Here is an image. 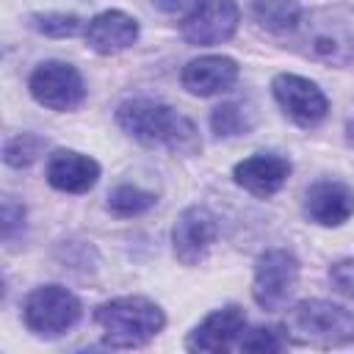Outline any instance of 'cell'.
<instances>
[{
    "instance_id": "obj_1",
    "label": "cell",
    "mask_w": 354,
    "mask_h": 354,
    "mask_svg": "<svg viewBox=\"0 0 354 354\" xmlns=\"http://www.w3.org/2000/svg\"><path fill=\"white\" fill-rule=\"evenodd\" d=\"M119 127L144 147H166L174 155H194L202 149L196 124L166 102L136 97L116 108Z\"/></svg>"
},
{
    "instance_id": "obj_2",
    "label": "cell",
    "mask_w": 354,
    "mask_h": 354,
    "mask_svg": "<svg viewBox=\"0 0 354 354\" xmlns=\"http://www.w3.org/2000/svg\"><path fill=\"white\" fill-rule=\"evenodd\" d=\"M293 41L313 61L354 66V6L332 3L301 14Z\"/></svg>"
},
{
    "instance_id": "obj_3",
    "label": "cell",
    "mask_w": 354,
    "mask_h": 354,
    "mask_svg": "<svg viewBox=\"0 0 354 354\" xmlns=\"http://www.w3.org/2000/svg\"><path fill=\"white\" fill-rule=\"evenodd\" d=\"M94 321L111 348H141L166 326L163 310L147 296L111 299L94 310Z\"/></svg>"
},
{
    "instance_id": "obj_4",
    "label": "cell",
    "mask_w": 354,
    "mask_h": 354,
    "mask_svg": "<svg viewBox=\"0 0 354 354\" xmlns=\"http://www.w3.org/2000/svg\"><path fill=\"white\" fill-rule=\"evenodd\" d=\"M282 332L296 346H313V348L348 346L354 343V313L326 299H304L288 313Z\"/></svg>"
},
{
    "instance_id": "obj_5",
    "label": "cell",
    "mask_w": 354,
    "mask_h": 354,
    "mask_svg": "<svg viewBox=\"0 0 354 354\" xmlns=\"http://www.w3.org/2000/svg\"><path fill=\"white\" fill-rule=\"evenodd\" d=\"M80 315V299L61 285H39L22 301V321L39 337H58L69 332Z\"/></svg>"
},
{
    "instance_id": "obj_6",
    "label": "cell",
    "mask_w": 354,
    "mask_h": 354,
    "mask_svg": "<svg viewBox=\"0 0 354 354\" xmlns=\"http://www.w3.org/2000/svg\"><path fill=\"white\" fill-rule=\"evenodd\" d=\"M299 285V260L288 249H266L254 263L252 296L254 301L274 313L279 310Z\"/></svg>"
},
{
    "instance_id": "obj_7",
    "label": "cell",
    "mask_w": 354,
    "mask_h": 354,
    "mask_svg": "<svg viewBox=\"0 0 354 354\" xmlns=\"http://www.w3.org/2000/svg\"><path fill=\"white\" fill-rule=\"evenodd\" d=\"M30 97L50 111H75L86 100L83 75L66 61H44L28 77Z\"/></svg>"
},
{
    "instance_id": "obj_8",
    "label": "cell",
    "mask_w": 354,
    "mask_h": 354,
    "mask_svg": "<svg viewBox=\"0 0 354 354\" xmlns=\"http://www.w3.org/2000/svg\"><path fill=\"white\" fill-rule=\"evenodd\" d=\"M241 8L235 0H199L183 19L180 30L188 44L213 47L230 41L238 30Z\"/></svg>"
},
{
    "instance_id": "obj_9",
    "label": "cell",
    "mask_w": 354,
    "mask_h": 354,
    "mask_svg": "<svg viewBox=\"0 0 354 354\" xmlns=\"http://www.w3.org/2000/svg\"><path fill=\"white\" fill-rule=\"evenodd\" d=\"M271 94L282 108V113L299 127H315L326 119L329 111L326 94L301 75H290V72L277 75L271 80Z\"/></svg>"
},
{
    "instance_id": "obj_10",
    "label": "cell",
    "mask_w": 354,
    "mask_h": 354,
    "mask_svg": "<svg viewBox=\"0 0 354 354\" xmlns=\"http://www.w3.org/2000/svg\"><path fill=\"white\" fill-rule=\"evenodd\" d=\"M216 235H218V224H216V216L202 207V205H191L185 207L174 227H171V249H174V257L183 263V266H196L205 260V254L210 252V246L216 243Z\"/></svg>"
},
{
    "instance_id": "obj_11",
    "label": "cell",
    "mask_w": 354,
    "mask_h": 354,
    "mask_svg": "<svg viewBox=\"0 0 354 354\" xmlns=\"http://www.w3.org/2000/svg\"><path fill=\"white\" fill-rule=\"evenodd\" d=\"M304 216L321 227H340L354 216V188L340 180H318L304 194Z\"/></svg>"
},
{
    "instance_id": "obj_12",
    "label": "cell",
    "mask_w": 354,
    "mask_h": 354,
    "mask_svg": "<svg viewBox=\"0 0 354 354\" xmlns=\"http://www.w3.org/2000/svg\"><path fill=\"white\" fill-rule=\"evenodd\" d=\"M290 177V160L277 155V152H257L243 158L241 163H235L232 169V180L254 194V196H271L277 194Z\"/></svg>"
},
{
    "instance_id": "obj_13",
    "label": "cell",
    "mask_w": 354,
    "mask_h": 354,
    "mask_svg": "<svg viewBox=\"0 0 354 354\" xmlns=\"http://www.w3.org/2000/svg\"><path fill=\"white\" fill-rule=\"evenodd\" d=\"M100 180V163L75 149H55L47 158V183L64 194H86Z\"/></svg>"
},
{
    "instance_id": "obj_14",
    "label": "cell",
    "mask_w": 354,
    "mask_h": 354,
    "mask_svg": "<svg viewBox=\"0 0 354 354\" xmlns=\"http://www.w3.org/2000/svg\"><path fill=\"white\" fill-rule=\"evenodd\" d=\"M246 315L238 304H227L221 310H213L202 324L194 326L185 346L188 351H224L235 343V337L243 335Z\"/></svg>"
},
{
    "instance_id": "obj_15",
    "label": "cell",
    "mask_w": 354,
    "mask_h": 354,
    "mask_svg": "<svg viewBox=\"0 0 354 354\" xmlns=\"http://www.w3.org/2000/svg\"><path fill=\"white\" fill-rule=\"evenodd\" d=\"M183 88L196 97H210L227 91L238 80V64L230 55H202L183 66L180 72Z\"/></svg>"
},
{
    "instance_id": "obj_16",
    "label": "cell",
    "mask_w": 354,
    "mask_h": 354,
    "mask_svg": "<svg viewBox=\"0 0 354 354\" xmlns=\"http://www.w3.org/2000/svg\"><path fill=\"white\" fill-rule=\"evenodd\" d=\"M138 39V22L124 11H102L86 25V44L100 55H116Z\"/></svg>"
},
{
    "instance_id": "obj_17",
    "label": "cell",
    "mask_w": 354,
    "mask_h": 354,
    "mask_svg": "<svg viewBox=\"0 0 354 354\" xmlns=\"http://www.w3.org/2000/svg\"><path fill=\"white\" fill-rule=\"evenodd\" d=\"M249 8L254 22L271 33H293L301 19L299 0H252Z\"/></svg>"
},
{
    "instance_id": "obj_18",
    "label": "cell",
    "mask_w": 354,
    "mask_h": 354,
    "mask_svg": "<svg viewBox=\"0 0 354 354\" xmlns=\"http://www.w3.org/2000/svg\"><path fill=\"white\" fill-rule=\"evenodd\" d=\"M210 127L218 138H232L243 136L254 127V111L243 102H221L210 113Z\"/></svg>"
},
{
    "instance_id": "obj_19",
    "label": "cell",
    "mask_w": 354,
    "mask_h": 354,
    "mask_svg": "<svg viewBox=\"0 0 354 354\" xmlns=\"http://www.w3.org/2000/svg\"><path fill=\"white\" fill-rule=\"evenodd\" d=\"M158 196L152 191H144L138 185H116L108 196V210L116 213V216H138V213H147L149 207H155Z\"/></svg>"
},
{
    "instance_id": "obj_20",
    "label": "cell",
    "mask_w": 354,
    "mask_h": 354,
    "mask_svg": "<svg viewBox=\"0 0 354 354\" xmlns=\"http://www.w3.org/2000/svg\"><path fill=\"white\" fill-rule=\"evenodd\" d=\"M44 149V138L36 136V133H19L14 138L6 141L3 147V160L14 169H22V166H30Z\"/></svg>"
},
{
    "instance_id": "obj_21",
    "label": "cell",
    "mask_w": 354,
    "mask_h": 354,
    "mask_svg": "<svg viewBox=\"0 0 354 354\" xmlns=\"http://www.w3.org/2000/svg\"><path fill=\"white\" fill-rule=\"evenodd\" d=\"M30 25H33L39 33L53 36V39H69V36L80 33V28H83L80 17H75V14H64V11L33 14V17H30Z\"/></svg>"
},
{
    "instance_id": "obj_22",
    "label": "cell",
    "mask_w": 354,
    "mask_h": 354,
    "mask_svg": "<svg viewBox=\"0 0 354 354\" xmlns=\"http://www.w3.org/2000/svg\"><path fill=\"white\" fill-rule=\"evenodd\" d=\"M25 227V207L14 199V196H3L0 202V232H3V241L8 243L17 230Z\"/></svg>"
},
{
    "instance_id": "obj_23",
    "label": "cell",
    "mask_w": 354,
    "mask_h": 354,
    "mask_svg": "<svg viewBox=\"0 0 354 354\" xmlns=\"http://www.w3.org/2000/svg\"><path fill=\"white\" fill-rule=\"evenodd\" d=\"M241 351H279L282 348V340L277 335V329H252L246 335H241V343H238Z\"/></svg>"
},
{
    "instance_id": "obj_24",
    "label": "cell",
    "mask_w": 354,
    "mask_h": 354,
    "mask_svg": "<svg viewBox=\"0 0 354 354\" xmlns=\"http://www.w3.org/2000/svg\"><path fill=\"white\" fill-rule=\"evenodd\" d=\"M329 279H332V285H335L337 293L354 299V257L335 260L329 266Z\"/></svg>"
},
{
    "instance_id": "obj_25",
    "label": "cell",
    "mask_w": 354,
    "mask_h": 354,
    "mask_svg": "<svg viewBox=\"0 0 354 354\" xmlns=\"http://www.w3.org/2000/svg\"><path fill=\"white\" fill-rule=\"evenodd\" d=\"M346 141H348V144L354 147V116H351V119L346 122Z\"/></svg>"
}]
</instances>
